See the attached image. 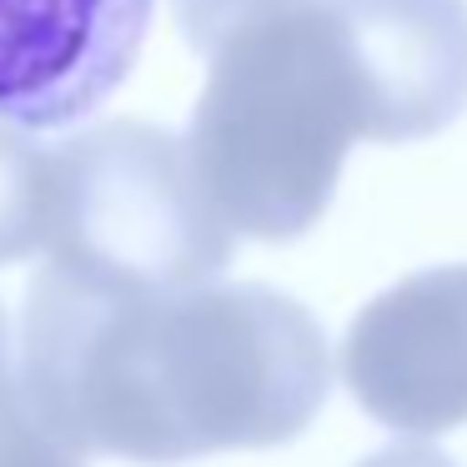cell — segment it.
<instances>
[{"mask_svg":"<svg viewBox=\"0 0 467 467\" xmlns=\"http://www.w3.org/2000/svg\"><path fill=\"white\" fill-rule=\"evenodd\" d=\"M56 212L51 151L16 126H0V266L46 252Z\"/></svg>","mask_w":467,"mask_h":467,"instance_id":"obj_7","label":"cell"},{"mask_svg":"<svg viewBox=\"0 0 467 467\" xmlns=\"http://www.w3.org/2000/svg\"><path fill=\"white\" fill-rule=\"evenodd\" d=\"M342 382L362 412L407 437L467 422V266L402 276L362 306L342 342Z\"/></svg>","mask_w":467,"mask_h":467,"instance_id":"obj_4","label":"cell"},{"mask_svg":"<svg viewBox=\"0 0 467 467\" xmlns=\"http://www.w3.org/2000/svg\"><path fill=\"white\" fill-rule=\"evenodd\" d=\"M286 5H296V0H171V16L182 26L186 46L212 61L226 41H236L242 31L262 26L266 16L286 11Z\"/></svg>","mask_w":467,"mask_h":467,"instance_id":"obj_8","label":"cell"},{"mask_svg":"<svg viewBox=\"0 0 467 467\" xmlns=\"http://www.w3.org/2000/svg\"><path fill=\"white\" fill-rule=\"evenodd\" d=\"M16 367H11V327H5V312H0V392L11 387Z\"/></svg>","mask_w":467,"mask_h":467,"instance_id":"obj_11","label":"cell"},{"mask_svg":"<svg viewBox=\"0 0 467 467\" xmlns=\"http://www.w3.org/2000/svg\"><path fill=\"white\" fill-rule=\"evenodd\" d=\"M156 0H0V126L61 131L96 116L151 31Z\"/></svg>","mask_w":467,"mask_h":467,"instance_id":"obj_5","label":"cell"},{"mask_svg":"<svg viewBox=\"0 0 467 467\" xmlns=\"http://www.w3.org/2000/svg\"><path fill=\"white\" fill-rule=\"evenodd\" d=\"M11 367L66 447L146 467L292 442L332 392L322 327L272 286L131 292L56 262L26 286Z\"/></svg>","mask_w":467,"mask_h":467,"instance_id":"obj_1","label":"cell"},{"mask_svg":"<svg viewBox=\"0 0 467 467\" xmlns=\"http://www.w3.org/2000/svg\"><path fill=\"white\" fill-rule=\"evenodd\" d=\"M362 136V96L322 0H296L212 56L182 136L206 206L232 236L296 242L327 216Z\"/></svg>","mask_w":467,"mask_h":467,"instance_id":"obj_2","label":"cell"},{"mask_svg":"<svg viewBox=\"0 0 467 467\" xmlns=\"http://www.w3.org/2000/svg\"><path fill=\"white\" fill-rule=\"evenodd\" d=\"M0 467H86V457L76 447H66L26 407V397L16 392V377L0 392Z\"/></svg>","mask_w":467,"mask_h":467,"instance_id":"obj_9","label":"cell"},{"mask_svg":"<svg viewBox=\"0 0 467 467\" xmlns=\"http://www.w3.org/2000/svg\"><path fill=\"white\" fill-rule=\"evenodd\" d=\"M357 467H457V462H447L432 447H387V452H372Z\"/></svg>","mask_w":467,"mask_h":467,"instance_id":"obj_10","label":"cell"},{"mask_svg":"<svg viewBox=\"0 0 467 467\" xmlns=\"http://www.w3.org/2000/svg\"><path fill=\"white\" fill-rule=\"evenodd\" d=\"M362 96V141H422L467 106V0H322Z\"/></svg>","mask_w":467,"mask_h":467,"instance_id":"obj_6","label":"cell"},{"mask_svg":"<svg viewBox=\"0 0 467 467\" xmlns=\"http://www.w3.org/2000/svg\"><path fill=\"white\" fill-rule=\"evenodd\" d=\"M51 166L56 266L131 292H186L226 272L232 232L206 206L182 136L146 121L91 126Z\"/></svg>","mask_w":467,"mask_h":467,"instance_id":"obj_3","label":"cell"}]
</instances>
